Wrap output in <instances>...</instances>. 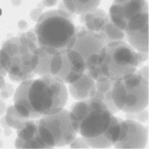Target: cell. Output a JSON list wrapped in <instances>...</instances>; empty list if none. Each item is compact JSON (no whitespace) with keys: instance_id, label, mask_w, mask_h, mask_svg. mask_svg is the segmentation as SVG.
<instances>
[{"instance_id":"obj_1","label":"cell","mask_w":149,"mask_h":149,"mask_svg":"<svg viewBox=\"0 0 149 149\" xmlns=\"http://www.w3.org/2000/svg\"><path fill=\"white\" fill-rule=\"evenodd\" d=\"M70 111L74 129L90 148H110L118 140L123 119L114 116L101 101L91 98L76 102Z\"/></svg>"},{"instance_id":"obj_2","label":"cell","mask_w":149,"mask_h":149,"mask_svg":"<svg viewBox=\"0 0 149 149\" xmlns=\"http://www.w3.org/2000/svg\"><path fill=\"white\" fill-rule=\"evenodd\" d=\"M39 47L36 36L28 33L5 42L0 50V60L12 81L22 82L35 77L34 56Z\"/></svg>"},{"instance_id":"obj_3","label":"cell","mask_w":149,"mask_h":149,"mask_svg":"<svg viewBox=\"0 0 149 149\" xmlns=\"http://www.w3.org/2000/svg\"><path fill=\"white\" fill-rule=\"evenodd\" d=\"M72 14L59 9L42 14L35 29L39 46L50 47L58 50L66 49L75 30Z\"/></svg>"},{"instance_id":"obj_4","label":"cell","mask_w":149,"mask_h":149,"mask_svg":"<svg viewBox=\"0 0 149 149\" xmlns=\"http://www.w3.org/2000/svg\"><path fill=\"white\" fill-rule=\"evenodd\" d=\"M98 64L102 73L118 80L134 73L140 64L138 51L127 42L114 41L106 44L101 51Z\"/></svg>"},{"instance_id":"obj_5","label":"cell","mask_w":149,"mask_h":149,"mask_svg":"<svg viewBox=\"0 0 149 149\" xmlns=\"http://www.w3.org/2000/svg\"><path fill=\"white\" fill-rule=\"evenodd\" d=\"M67 88L64 83L53 76L33 80L29 91L31 105L42 116L55 114L63 109L67 101Z\"/></svg>"},{"instance_id":"obj_6","label":"cell","mask_w":149,"mask_h":149,"mask_svg":"<svg viewBox=\"0 0 149 149\" xmlns=\"http://www.w3.org/2000/svg\"><path fill=\"white\" fill-rule=\"evenodd\" d=\"M149 81L136 70L129 77L116 80L112 89V99L119 110L134 113L146 109L149 102Z\"/></svg>"},{"instance_id":"obj_7","label":"cell","mask_w":149,"mask_h":149,"mask_svg":"<svg viewBox=\"0 0 149 149\" xmlns=\"http://www.w3.org/2000/svg\"><path fill=\"white\" fill-rule=\"evenodd\" d=\"M38 125L41 138L50 149L69 145L77 134L70 112L65 109L55 114L43 116L38 120Z\"/></svg>"},{"instance_id":"obj_8","label":"cell","mask_w":149,"mask_h":149,"mask_svg":"<svg viewBox=\"0 0 149 149\" xmlns=\"http://www.w3.org/2000/svg\"><path fill=\"white\" fill-rule=\"evenodd\" d=\"M106 44L100 33L90 31L83 26H75L74 34L66 49L76 51L80 55L85 64V71L99 66L101 51Z\"/></svg>"},{"instance_id":"obj_9","label":"cell","mask_w":149,"mask_h":149,"mask_svg":"<svg viewBox=\"0 0 149 149\" xmlns=\"http://www.w3.org/2000/svg\"><path fill=\"white\" fill-rule=\"evenodd\" d=\"M52 76L66 84H71L80 78L85 71L84 62L79 54L69 49L59 50L51 61Z\"/></svg>"},{"instance_id":"obj_10","label":"cell","mask_w":149,"mask_h":149,"mask_svg":"<svg viewBox=\"0 0 149 149\" xmlns=\"http://www.w3.org/2000/svg\"><path fill=\"white\" fill-rule=\"evenodd\" d=\"M148 12L146 0H114L108 17L116 27L125 31L128 23L142 13Z\"/></svg>"},{"instance_id":"obj_11","label":"cell","mask_w":149,"mask_h":149,"mask_svg":"<svg viewBox=\"0 0 149 149\" xmlns=\"http://www.w3.org/2000/svg\"><path fill=\"white\" fill-rule=\"evenodd\" d=\"M118 140L114 143L116 149H144L148 141V127L132 120L122 121Z\"/></svg>"},{"instance_id":"obj_12","label":"cell","mask_w":149,"mask_h":149,"mask_svg":"<svg viewBox=\"0 0 149 149\" xmlns=\"http://www.w3.org/2000/svg\"><path fill=\"white\" fill-rule=\"evenodd\" d=\"M125 32L127 42L135 50L148 52V12L139 14L130 21Z\"/></svg>"},{"instance_id":"obj_13","label":"cell","mask_w":149,"mask_h":149,"mask_svg":"<svg viewBox=\"0 0 149 149\" xmlns=\"http://www.w3.org/2000/svg\"><path fill=\"white\" fill-rule=\"evenodd\" d=\"M18 136L15 142L16 148L50 149L40 135L38 120H27L22 127L17 129Z\"/></svg>"},{"instance_id":"obj_14","label":"cell","mask_w":149,"mask_h":149,"mask_svg":"<svg viewBox=\"0 0 149 149\" xmlns=\"http://www.w3.org/2000/svg\"><path fill=\"white\" fill-rule=\"evenodd\" d=\"M33 79L22 81L16 88L14 97V106L21 115L27 118L36 119L42 116L33 108L29 98V87Z\"/></svg>"},{"instance_id":"obj_15","label":"cell","mask_w":149,"mask_h":149,"mask_svg":"<svg viewBox=\"0 0 149 149\" xmlns=\"http://www.w3.org/2000/svg\"><path fill=\"white\" fill-rule=\"evenodd\" d=\"M69 92L74 98L85 101L92 98L95 91V81L84 72L80 78L69 84Z\"/></svg>"},{"instance_id":"obj_16","label":"cell","mask_w":149,"mask_h":149,"mask_svg":"<svg viewBox=\"0 0 149 149\" xmlns=\"http://www.w3.org/2000/svg\"><path fill=\"white\" fill-rule=\"evenodd\" d=\"M58 49L50 47L39 46L34 56V71L39 76H52L50 65L53 57Z\"/></svg>"},{"instance_id":"obj_17","label":"cell","mask_w":149,"mask_h":149,"mask_svg":"<svg viewBox=\"0 0 149 149\" xmlns=\"http://www.w3.org/2000/svg\"><path fill=\"white\" fill-rule=\"evenodd\" d=\"M116 81L107 77L96 81L95 92L92 97L104 102L113 114L120 111L115 105L112 99V89Z\"/></svg>"},{"instance_id":"obj_18","label":"cell","mask_w":149,"mask_h":149,"mask_svg":"<svg viewBox=\"0 0 149 149\" xmlns=\"http://www.w3.org/2000/svg\"><path fill=\"white\" fill-rule=\"evenodd\" d=\"M108 15L101 9L81 15L80 21L83 26L90 31L100 33L109 22Z\"/></svg>"},{"instance_id":"obj_19","label":"cell","mask_w":149,"mask_h":149,"mask_svg":"<svg viewBox=\"0 0 149 149\" xmlns=\"http://www.w3.org/2000/svg\"><path fill=\"white\" fill-rule=\"evenodd\" d=\"M68 10L73 14L83 15L97 8L101 0H63Z\"/></svg>"},{"instance_id":"obj_20","label":"cell","mask_w":149,"mask_h":149,"mask_svg":"<svg viewBox=\"0 0 149 149\" xmlns=\"http://www.w3.org/2000/svg\"><path fill=\"white\" fill-rule=\"evenodd\" d=\"M100 34L102 35L106 44L114 41L127 42L125 31L116 27L111 20H109L104 30Z\"/></svg>"},{"instance_id":"obj_21","label":"cell","mask_w":149,"mask_h":149,"mask_svg":"<svg viewBox=\"0 0 149 149\" xmlns=\"http://www.w3.org/2000/svg\"><path fill=\"white\" fill-rule=\"evenodd\" d=\"M5 119L8 127L19 129L22 127L25 123L29 119L24 118L16 111L14 106L9 107L7 109Z\"/></svg>"},{"instance_id":"obj_22","label":"cell","mask_w":149,"mask_h":149,"mask_svg":"<svg viewBox=\"0 0 149 149\" xmlns=\"http://www.w3.org/2000/svg\"><path fill=\"white\" fill-rule=\"evenodd\" d=\"M125 118L126 120H135L142 124H146L148 123L149 114L148 111L144 109L137 112L126 113Z\"/></svg>"},{"instance_id":"obj_23","label":"cell","mask_w":149,"mask_h":149,"mask_svg":"<svg viewBox=\"0 0 149 149\" xmlns=\"http://www.w3.org/2000/svg\"><path fill=\"white\" fill-rule=\"evenodd\" d=\"M71 148H90L83 136L77 137L70 143Z\"/></svg>"},{"instance_id":"obj_24","label":"cell","mask_w":149,"mask_h":149,"mask_svg":"<svg viewBox=\"0 0 149 149\" xmlns=\"http://www.w3.org/2000/svg\"><path fill=\"white\" fill-rule=\"evenodd\" d=\"M137 73L141 75L143 78L148 80V66H145L140 70H136Z\"/></svg>"},{"instance_id":"obj_25","label":"cell","mask_w":149,"mask_h":149,"mask_svg":"<svg viewBox=\"0 0 149 149\" xmlns=\"http://www.w3.org/2000/svg\"><path fill=\"white\" fill-rule=\"evenodd\" d=\"M139 59L140 64L139 67H141L143 62H146V61L148 59L149 57V53L148 52H139Z\"/></svg>"},{"instance_id":"obj_26","label":"cell","mask_w":149,"mask_h":149,"mask_svg":"<svg viewBox=\"0 0 149 149\" xmlns=\"http://www.w3.org/2000/svg\"><path fill=\"white\" fill-rule=\"evenodd\" d=\"M0 96H1V98L4 100L9 97V95L6 90H1V93H0Z\"/></svg>"},{"instance_id":"obj_27","label":"cell","mask_w":149,"mask_h":149,"mask_svg":"<svg viewBox=\"0 0 149 149\" xmlns=\"http://www.w3.org/2000/svg\"><path fill=\"white\" fill-rule=\"evenodd\" d=\"M6 110V105L3 102L0 100V116L4 114Z\"/></svg>"},{"instance_id":"obj_28","label":"cell","mask_w":149,"mask_h":149,"mask_svg":"<svg viewBox=\"0 0 149 149\" xmlns=\"http://www.w3.org/2000/svg\"><path fill=\"white\" fill-rule=\"evenodd\" d=\"M7 74V72L4 69L0 60V77H4Z\"/></svg>"},{"instance_id":"obj_29","label":"cell","mask_w":149,"mask_h":149,"mask_svg":"<svg viewBox=\"0 0 149 149\" xmlns=\"http://www.w3.org/2000/svg\"><path fill=\"white\" fill-rule=\"evenodd\" d=\"M4 132L5 135L6 136H8L9 135H10L11 134V130L10 129V128L8 127H6L5 128L4 130Z\"/></svg>"},{"instance_id":"obj_30","label":"cell","mask_w":149,"mask_h":149,"mask_svg":"<svg viewBox=\"0 0 149 149\" xmlns=\"http://www.w3.org/2000/svg\"><path fill=\"white\" fill-rule=\"evenodd\" d=\"M1 124L2 127H4V128H5V127L8 126V125H7V123H6L5 117H3V118L1 119Z\"/></svg>"},{"instance_id":"obj_31","label":"cell","mask_w":149,"mask_h":149,"mask_svg":"<svg viewBox=\"0 0 149 149\" xmlns=\"http://www.w3.org/2000/svg\"><path fill=\"white\" fill-rule=\"evenodd\" d=\"M5 85V81L3 77H0V88L3 87Z\"/></svg>"},{"instance_id":"obj_32","label":"cell","mask_w":149,"mask_h":149,"mask_svg":"<svg viewBox=\"0 0 149 149\" xmlns=\"http://www.w3.org/2000/svg\"><path fill=\"white\" fill-rule=\"evenodd\" d=\"M2 145H3V143L1 141H0V147H2Z\"/></svg>"},{"instance_id":"obj_33","label":"cell","mask_w":149,"mask_h":149,"mask_svg":"<svg viewBox=\"0 0 149 149\" xmlns=\"http://www.w3.org/2000/svg\"><path fill=\"white\" fill-rule=\"evenodd\" d=\"M1 14H2V10H1V9L0 8V16L1 15Z\"/></svg>"},{"instance_id":"obj_34","label":"cell","mask_w":149,"mask_h":149,"mask_svg":"<svg viewBox=\"0 0 149 149\" xmlns=\"http://www.w3.org/2000/svg\"><path fill=\"white\" fill-rule=\"evenodd\" d=\"M1 130L0 129V133H1Z\"/></svg>"}]
</instances>
